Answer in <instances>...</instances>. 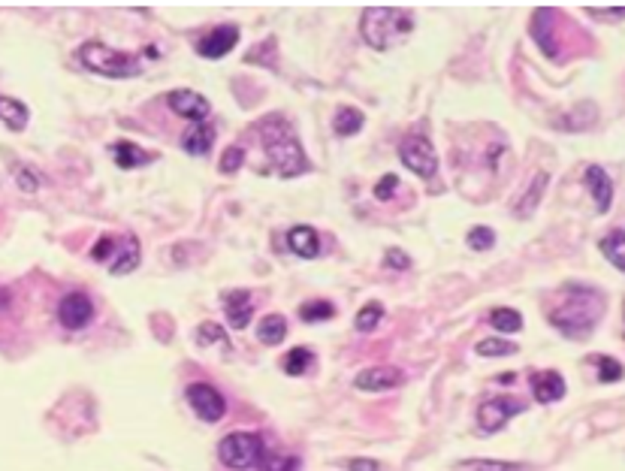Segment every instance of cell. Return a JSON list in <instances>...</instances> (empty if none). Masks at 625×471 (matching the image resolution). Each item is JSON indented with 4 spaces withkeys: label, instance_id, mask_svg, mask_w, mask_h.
Segmentation results:
<instances>
[{
    "label": "cell",
    "instance_id": "603a6c76",
    "mask_svg": "<svg viewBox=\"0 0 625 471\" xmlns=\"http://www.w3.org/2000/svg\"><path fill=\"white\" fill-rule=\"evenodd\" d=\"M547 191V173H538L532 178V185L526 187V194L519 196V203H517V218H529V215L535 212V205L538 200H541V194Z\"/></svg>",
    "mask_w": 625,
    "mask_h": 471
},
{
    "label": "cell",
    "instance_id": "f546056e",
    "mask_svg": "<svg viewBox=\"0 0 625 471\" xmlns=\"http://www.w3.org/2000/svg\"><path fill=\"white\" fill-rule=\"evenodd\" d=\"M336 315V308L324 303V299H318V303H302L299 306V317L306 320V324H318V320H329Z\"/></svg>",
    "mask_w": 625,
    "mask_h": 471
},
{
    "label": "cell",
    "instance_id": "f1b7e54d",
    "mask_svg": "<svg viewBox=\"0 0 625 471\" xmlns=\"http://www.w3.org/2000/svg\"><path fill=\"white\" fill-rule=\"evenodd\" d=\"M260 471H299L302 463H299V456H281V454H267L263 450V456H260Z\"/></svg>",
    "mask_w": 625,
    "mask_h": 471
},
{
    "label": "cell",
    "instance_id": "52a82bcc",
    "mask_svg": "<svg viewBox=\"0 0 625 471\" xmlns=\"http://www.w3.org/2000/svg\"><path fill=\"white\" fill-rule=\"evenodd\" d=\"M526 405H519L514 399H508V396H492V399L480 402L478 408V429L492 436V432L505 429V423H510L517 417V414H523Z\"/></svg>",
    "mask_w": 625,
    "mask_h": 471
},
{
    "label": "cell",
    "instance_id": "7a4b0ae2",
    "mask_svg": "<svg viewBox=\"0 0 625 471\" xmlns=\"http://www.w3.org/2000/svg\"><path fill=\"white\" fill-rule=\"evenodd\" d=\"M263 130V152H267L272 173L281 178H297L302 173H308L311 164L306 152H302L299 136L293 134V127L281 115H269L260 125Z\"/></svg>",
    "mask_w": 625,
    "mask_h": 471
},
{
    "label": "cell",
    "instance_id": "d6986e66",
    "mask_svg": "<svg viewBox=\"0 0 625 471\" xmlns=\"http://www.w3.org/2000/svg\"><path fill=\"white\" fill-rule=\"evenodd\" d=\"M27 118H31V112H27V106L22 100L4 97V94H0V121H4L13 134H18V130L27 127Z\"/></svg>",
    "mask_w": 625,
    "mask_h": 471
},
{
    "label": "cell",
    "instance_id": "74e56055",
    "mask_svg": "<svg viewBox=\"0 0 625 471\" xmlns=\"http://www.w3.org/2000/svg\"><path fill=\"white\" fill-rule=\"evenodd\" d=\"M112 251H116V239H112V236H103V239L91 248V257L97 263H106L112 257Z\"/></svg>",
    "mask_w": 625,
    "mask_h": 471
},
{
    "label": "cell",
    "instance_id": "4fadbf2b",
    "mask_svg": "<svg viewBox=\"0 0 625 471\" xmlns=\"http://www.w3.org/2000/svg\"><path fill=\"white\" fill-rule=\"evenodd\" d=\"M583 182H586V187H590V194H592V200H595V209L608 212L610 203H613V182H610V175L604 173L601 166L592 164V166H586Z\"/></svg>",
    "mask_w": 625,
    "mask_h": 471
},
{
    "label": "cell",
    "instance_id": "d590c367",
    "mask_svg": "<svg viewBox=\"0 0 625 471\" xmlns=\"http://www.w3.org/2000/svg\"><path fill=\"white\" fill-rule=\"evenodd\" d=\"M396 187H399V178H396L393 173L390 175H384V178H378V185H375V200H393V194H396Z\"/></svg>",
    "mask_w": 625,
    "mask_h": 471
},
{
    "label": "cell",
    "instance_id": "30bf717a",
    "mask_svg": "<svg viewBox=\"0 0 625 471\" xmlns=\"http://www.w3.org/2000/svg\"><path fill=\"white\" fill-rule=\"evenodd\" d=\"M169 109L176 112V115H182L187 121H194V125H200V121L208 118V112H212V106H208V100L203 97V94L197 91H187V88H178L166 97Z\"/></svg>",
    "mask_w": 625,
    "mask_h": 471
},
{
    "label": "cell",
    "instance_id": "277c9868",
    "mask_svg": "<svg viewBox=\"0 0 625 471\" xmlns=\"http://www.w3.org/2000/svg\"><path fill=\"white\" fill-rule=\"evenodd\" d=\"M142 58H146V52H139V55L118 52V49H109L106 43H97V40L79 45V64H82V67L97 73V76H106V79L139 76V73H142Z\"/></svg>",
    "mask_w": 625,
    "mask_h": 471
},
{
    "label": "cell",
    "instance_id": "f35d334b",
    "mask_svg": "<svg viewBox=\"0 0 625 471\" xmlns=\"http://www.w3.org/2000/svg\"><path fill=\"white\" fill-rule=\"evenodd\" d=\"M384 263H387V266H393V269H408L411 266V257L405 251H399V248H390V251H387Z\"/></svg>",
    "mask_w": 625,
    "mask_h": 471
},
{
    "label": "cell",
    "instance_id": "7402d4cb",
    "mask_svg": "<svg viewBox=\"0 0 625 471\" xmlns=\"http://www.w3.org/2000/svg\"><path fill=\"white\" fill-rule=\"evenodd\" d=\"M622 242H625V233H622L620 227H613V230L599 242L601 254L613 263V269H620V272L625 269V257H622V254H625V245H622Z\"/></svg>",
    "mask_w": 625,
    "mask_h": 471
},
{
    "label": "cell",
    "instance_id": "ab89813d",
    "mask_svg": "<svg viewBox=\"0 0 625 471\" xmlns=\"http://www.w3.org/2000/svg\"><path fill=\"white\" fill-rule=\"evenodd\" d=\"M348 468L350 471H384L381 463H375V459H348Z\"/></svg>",
    "mask_w": 625,
    "mask_h": 471
},
{
    "label": "cell",
    "instance_id": "2e32d148",
    "mask_svg": "<svg viewBox=\"0 0 625 471\" xmlns=\"http://www.w3.org/2000/svg\"><path fill=\"white\" fill-rule=\"evenodd\" d=\"M565 378L559 372H538L535 378H532V393H535V399L541 402V405H550V402H559L565 396Z\"/></svg>",
    "mask_w": 625,
    "mask_h": 471
},
{
    "label": "cell",
    "instance_id": "44dd1931",
    "mask_svg": "<svg viewBox=\"0 0 625 471\" xmlns=\"http://www.w3.org/2000/svg\"><path fill=\"white\" fill-rule=\"evenodd\" d=\"M284 336H287V317L284 315H267L260 320V326H257V338L263 345H269V347H276L284 342Z\"/></svg>",
    "mask_w": 625,
    "mask_h": 471
},
{
    "label": "cell",
    "instance_id": "ffe728a7",
    "mask_svg": "<svg viewBox=\"0 0 625 471\" xmlns=\"http://www.w3.org/2000/svg\"><path fill=\"white\" fill-rule=\"evenodd\" d=\"M139 266V239L134 233L125 236V248L118 251V257L109 263V272L112 276H127V272H134Z\"/></svg>",
    "mask_w": 625,
    "mask_h": 471
},
{
    "label": "cell",
    "instance_id": "484cf974",
    "mask_svg": "<svg viewBox=\"0 0 625 471\" xmlns=\"http://www.w3.org/2000/svg\"><path fill=\"white\" fill-rule=\"evenodd\" d=\"M489 326H496L499 333H519L523 329V315L517 312V308H492L489 315Z\"/></svg>",
    "mask_w": 625,
    "mask_h": 471
},
{
    "label": "cell",
    "instance_id": "6da1fadb",
    "mask_svg": "<svg viewBox=\"0 0 625 471\" xmlns=\"http://www.w3.org/2000/svg\"><path fill=\"white\" fill-rule=\"evenodd\" d=\"M604 296L601 290L586 287V285H565L562 299L553 308V326L568 338H586L595 329V324L604 315Z\"/></svg>",
    "mask_w": 625,
    "mask_h": 471
},
{
    "label": "cell",
    "instance_id": "3957f363",
    "mask_svg": "<svg viewBox=\"0 0 625 471\" xmlns=\"http://www.w3.org/2000/svg\"><path fill=\"white\" fill-rule=\"evenodd\" d=\"M414 31V15L399 6H368L359 18V36L366 45L387 52Z\"/></svg>",
    "mask_w": 625,
    "mask_h": 471
},
{
    "label": "cell",
    "instance_id": "8fae6325",
    "mask_svg": "<svg viewBox=\"0 0 625 471\" xmlns=\"http://www.w3.org/2000/svg\"><path fill=\"white\" fill-rule=\"evenodd\" d=\"M58 320L67 329H85L94 320V303L85 294H67L58 306Z\"/></svg>",
    "mask_w": 625,
    "mask_h": 471
},
{
    "label": "cell",
    "instance_id": "8992f818",
    "mask_svg": "<svg viewBox=\"0 0 625 471\" xmlns=\"http://www.w3.org/2000/svg\"><path fill=\"white\" fill-rule=\"evenodd\" d=\"M399 157H402V164L420 178H432L435 173H439V155H435L429 139L420 136V134H411V136L402 139Z\"/></svg>",
    "mask_w": 625,
    "mask_h": 471
},
{
    "label": "cell",
    "instance_id": "836d02e7",
    "mask_svg": "<svg viewBox=\"0 0 625 471\" xmlns=\"http://www.w3.org/2000/svg\"><path fill=\"white\" fill-rule=\"evenodd\" d=\"M466 242H469L471 251H489L492 245H496V233H492L489 227H471Z\"/></svg>",
    "mask_w": 625,
    "mask_h": 471
},
{
    "label": "cell",
    "instance_id": "1f68e13d",
    "mask_svg": "<svg viewBox=\"0 0 625 471\" xmlns=\"http://www.w3.org/2000/svg\"><path fill=\"white\" fill-rule=\"evenodd\" d=\"M212 342L230 347V338H227L224 326H217V324H212V320H206V324H200V329H197V345H212Z\"/></svg>",
    "mask_w": 625,
    "mask_h": 471
},
{
    "label": "cell",
    "instance_id": "e575fe53",
    "mask_svg": "<svg viewBox=\"0 0 625 471\" xmlns=\"http://www.w3.org/2000/svg\"><path fill=\"white\" fill-rule=\"evenodd\" d=\"M242 160H245V148L230 145L221 157V173H236V169L242 166Z\"/></svg>",
    "mask_w": 625,
    "mask_h": 471
},
{
    "label": "cell",
    "instance_id": "ba28073f",
    "mask_svg": "<svg viewBox=\"0 0 625 471\" xmlns=\"http://www.w3.org/2000/svg\"><path fill=\"white\" fill-rule=\"evenodd\" d=\"M187 405H191L194 414L203 423H217L227 414L224 396L217 393L212 384H191V387H187Z\"/></svg>",
    "mask_w": 625,
    "mask_h": 471
},
{
    "label": "cell",
    "instance_id": "d4e9b609",
    "mask_svg": "<svg viewBox=\"0 0 625 471\" xmlns=\"http://www.w3.org/2000/svg\"><path fill=\"white\" fill-rule=\"evenodd\" d=\"M311 366H315V354H311V347H293V351L281 360V369L287 375H306Z\"/></svg>",
    "mask_w": 625,
    "mask_h": 471
},
{
    "label": "cell",
    "instance_id": "4316f807",
    "mask_svg": "<svg viewBox=\"0 0 625 471\" xmlns=\"http://www.w3.org/2000/svg\"><path fill=\"white\" fill-rule=\"evenodd\" d=\"M459 471H529L526 463H501V459H462Z\"/></svg>",
    "mask_w": 625,
    "mask_h": 471
},
{
    "label": "cell",
    "instance_id": "5b68a950",
    "mask_svg": "<svg viewBox=\"0 0 625 471\" xmlns=\"http://www.w3.org/2000/svg\"><path fill=\"white\" fill-rule=\"evenodd\" d=\"M263 438L257 432H230V436L221 438V445H217V456H221V463L233 471H248L260 463L263 456Z\"/></svg>",
    "mask_w": 625,
    "mask_h": 471
},
{
    "label": "cell",
    "instance_id": "4dcf8cb0",
    "mask_svg": "<svg viewBox=\"0 0 625 471\" xmlns=\"http://www.w3.org/2000/svg\"><path fill=\"white\" fill-rule=\"evenodd\" d=\"M517 351H519V347L514 342H505V338H484V342L478 345L480 356H510Z\"/></svg>",
    "mask_w": 625,
    "mask_h": 471
},
{
    "label": "cell",
    "instance_id": "83f0119b",
    "mask_svg": "<svg viewBox=\"0 0 625 471\" xmlns=\"http://www.w3.org/2000/svg\"><path fill=\"white\" fill-rule=\"evenodd\" d=\"M381 320H384V306L381 303H368V306H363L357 312L354 326L359 329V333H372V329L381 324Z\"/></svg>",
    "mask_w": 625,
    "mask_h": 471
},
{
    "label": "cell",
    "instance_id": "d6a6232c",
    "mask_svg": "<svg viewBox=\"0 0 625 471\" xmlns=\"http://www.w3.org/2000/svg\"><path fill=\"white\" fill-rule=\"evenodd\" d=\"M592 363L599 366V378L604 384H617L622 378V366L620 360H613V356H592Z\"/></svg>",
    "mask_w": 625,
    "mask_h": 471
},
{
    "label": "cell",
    "instance_id": "cb8c5ba5",
    "mask_svg": "<svg viewBox=\"0 0 625 471\" xmlns=\"http://www.w3.org/2000/svg\"><path fill=\"white\" fill-rule=\"evenodd\" d=\"M363 125H366L363 112L354 109V106H342L333 118V130L338 136H354V134H359V127Z\"/></svg>",
    "mask_w": 625,
    "mask_h": 471
},
{
    "label": "cell",
    "instance_id": "9a60e30c",
    "mask_svg": "<svg viewBox=\"0 0 625 471\" xmlns=\"http://www.w3.org/2000/svg\"><path fill=\"white\" fill-rule=\"evenodd\" d=\"M287 245H290V251L302 260H315L320 254V239H318L315 227H308V224H297V227H290Z\"/></svg>",
    "mask_w": 625,
    "mask_h": 471
},
{
    "label": "cell",
    "instance_id": "7c38bea8",
    "mask_svg": "<svg viewBox=\"0 0 625 471\" xmlns=\"http://www.w3.org/2000/svg\"><path fill=\"white\" fill-rule=\"evenodd\" d=\"M402 381H405V375L399 369H393V366H375V369H366L357 375L354 387L366 390V393H384V390L399 387Z\"/></svg>",
    "mask_w": 625,
    "mask_h": 471
},
{
    "label": "cell",
    "instance_id": "ac0fdd59",
    "mask_svg": "<svg viewBox=\"0 0 625 471\" xmlns=\"http://www.w3.org/2000/svg\"><path fill=\"white\" fill-rule=\"evenodd\" d=\"M112 160H116V166L121 169H136V166H146L155 160V155H148L146 148H139L136 143H127V139H121V143H112Z\"/></svg>",
    "mask_w": 625,
    "mask_h": 471
},
{
    "label": "cell",
    "instance_id": "5bb4252c",
    "mask_svg": "<svg viewBox=\"0 0 625 471\" xmlns=\"http://www.w3.org/2000/svg\"><path fill=\"white\" fill-rule=\"evenodd\" d=\"M224 312H227V320H230L233 329L248 326L251 317H254V303H251L248 290H230V294L224 296Z\"/></svg>",
    "mask_w": 625,
    "mask_h": 471
},
{
    "label": "cell",
    "instance_id": "8d00e7d4",
    "mask_svg": "<svg viewBox=\"0 0 625 471\" xmlns=\"http://www.w3.org/2000/svg\"><path fill=\"white\" fill-rule=\"evenodd\" d=\"M13 173H15V185L22 187L25 194H34L36 187H40V178H36V175L31 173V169H25V166H15Z\"/></svg>",
    "mask_w": 625,
    "mask_h": 471
},
{
    "label": "cell",
    "instance_id": "9c48e42d",
    "mask_svg": "<svg viewBox=\"0 0 625 471\" xmlns=\"http://www.w3.org/2000/svg\"><path fill=\"white\" fill-rule=\"evenodd\" d=\"M236 43H239V27L221 25V27H215V31H208L206 36H200L197 52H200V58L217 61V58H224V55H230L236 49Z\"/></svg>",
    "mask_w": 625,
    "mask_h": 471
},
{
    "label": "cell",
    "instance_id": "e0dca14e",
    "mask_svg": "<svg viewBox=\"0 0 625 471\" xmlns=\"http://www.w3.org/2000/svg\"><path fill=\"white\" fill-rule=\"evenodd\" d=\"M212 143H215V127L206 125V121L191 125V130L182 136V148L194 157H206L208 152H212Z\"/></svg>",
    "mask_w": 625,
    "mask_h": 471
}]
</instances>
